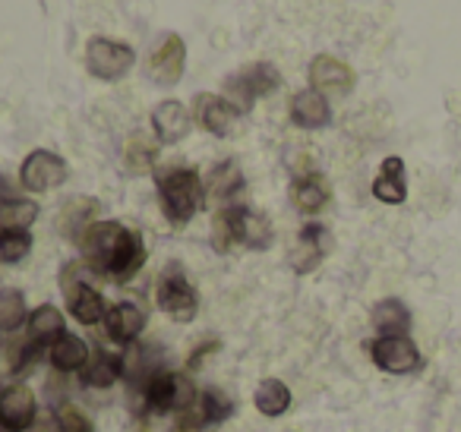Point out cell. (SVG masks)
<instances>
[{"label": "cell", "instance_id": "obj_19", "mask_svg": "<svg viewBox=\"0 0 461 432\" xmlns=\"http://www.w3.org/2000/svg\"><path fill=\"white\" fill-rule=\"evenodd\" d=\"M152 130H155V136H158V142L174 146V142H180L190 133V111L180 102H161L158 108L152 111Z\"/></svg>", "mask_w": 461, "mask_h": 432}, {"label": "cell", "instance_id": "obj_10", "mask_svg": "<svg viewBox=\"0 0 461 432\" xmlns=\"http://www.w3.org/2000/svg\"><path fill=\"white\" fill-rule=\"evenodd\" d=\"M64 180H67V161L60 158V155L48 152V148H35V152L23 161L20 184L26 186L29 193L58 190Z\"/></svg>", "mask_w": 461, "mask_h": 432}, {"label": "cell", "instance_id": "obj_31", "mask_svg": "<svg viewBox=\"0 0 461 432\" xmlns=\"http://www.w3.org/2000/svg\"><path fill=\"white\" fill-rule=\"evenodd\" d=\"M123 165L130 167V174H146L155 165V146L146 136H133L123 148Z\"/></svg>", "mask_w": 461, "mask_h": 432}, {"label": "cell", "instance_id": "obj_4", "mask_svg": "<svg viewBox=\"0 0 461 432\" xmlns=\"http://www.w3.org/2000/svg\"><path fill=\"white\" fill-rule=\"evenodd\" d=\"M199 392L184 373H155L146 385H140V407L149 413H186L196 404Z\"/></svg>", "mask_w": 461, "mask_h": 432}, {"label": "cell", "instance_id": "obj_12", "mask_svg": "<svg viewBox=\"0 0 461 432\" xmlns=\"http://www.w3.org/2000/svg\"><path fill=\"white\" fill-rule=\"evenodd\" d=\"M230 398L218 388H205L199 392L196 404L190 407L186 413H180V423H177V432H199L203 426H212V423H221V419L230 417Z\"/></svg>", "mask_w": 461, "mask_h": 432}, {"label": "cell", "instance_id": "obj_2", "mask_svg": "<svg viewBox=\"0 0 461 432\" xmlns=\"http://www.w3.org/2000/svg\"><path fill=\"white\" fill-rule=\"evenodd\" d=\"M155 184H158V202L161 212L171 224L184 228L205 202V184L199 180V174L193 167H165V171L155 174Z\"/></svg>", "mask_w": 461, "mask_h": 432}, {"label": "cell", "instance_id": "obj_35", "mask_svg": "<svg viewBox=\"0 0 461 432\" xmlns=\"http://www.w3.org/2000/svg\"><path fill=\"white\" fill-rule=\"evenodd\" d=\"M209 350H218V341H209V344H205V347H196V350H193V356H190V366L196 369L199 363H203V356L209 354Z\"/></svg>", "mask_w": 461, "mask_h": 432}, {"label": "cell", "instance_id": "obj_8", "mask_svg": "<svg viewBox=\"0 0 461 432\" xmlns=\"http://www.w3.org/2000/svg\"><path fill=\"white\" fill-rule=\"evenodd\" d=\"M155 300L158 306L177 322H190L199 310V297L193 291V284L186 281V274L180 272L177 266H167L165 274L158 278V287H155Z\"/></svg>", "mask_w": 461, "mask_h": 432}, {"label": "cell", "instance_id": "obj_21", "mask_svg": "<svg viewBox=\"0 0 461 432\" xmlns=\"http://www.w3.org/2000/svg\"><path fill=\"white\" fill-rule=\"evenodd\" d=\"M373 196L385 205H402L408 199V180H404V161L402 158H385L379 165V174L373 180Z\"/></svg>", "mask_w": 461, "mask_h": 432}, {"label": "cell", "instance_id": "obj_3", "mask_svg": "<svg viewBox=\"0 0 461 432\" xmlns=\"http://www.w3.org/2000/svg\"><path fill=\"white\" fill-rule=\"evenodd\" d=\"M272 240V228L259 212L247 205H224L212 221V243L218 253L230 249L234 243H244L250 249H266Z\"/></svg>", "mask_w": 461, "mask_h": 432}, {"label": "cell", "instance_id": "obj_1", "mask_svg": "<svg viewBox=\"0 0 461 432\" xmlns=\"http://www.w3.org/2000/svg\"><path fill=\"white\" fill-rule=\"evenodd\" d=\"M83 262L95 274H104L111 281H130L146 262V247L136 230L123 228L117 221H95L79 240Z\"/></svg>", "mask_w": 461, "mask_h": 432}, {"label": "cell", "instance_id": "obj_7", "mask_svg": "<svg viewBox=\"0 0 461 432\" xmlns=\"http://www.w3.org/2000/svg\"><path fill=\"white\" fill-rule=\"evenodd\" d=\"M370 356L389 375H411L423 366V356L411 335H376L370 341Z\"/></svg>", "mask_w": 461, "mask_h": 432}, {"label": "cell", "instance_id": "obj_25", "mask_svg": "<svg viewBox=\"0 0 461 432\" xmlns=\"http://www.w3.org/2000/svg\"><path fill=\"white\" fill-rule=\"evenodd\" d=\"M291 199L303 215H316V212L326 209L329 202V184L322 174H303L291 184Z\"/></svg>", "mask_w": 461, "mask_h": 432}, {"label": "cell", "instance_id": "obj_34", "mask_svg": "<svg viewBox=\"0 0 461 432\" xmlns=\"http://www.w3.org/2000/svg\"><path fill=\"white\" fill-rule=\"evenodd\" d=\"M41 350H45V347H39L32 338H26V341H16L14 347H10V360H14V363H10V369H14V373H23V369H29Z\"/></svg>", "mask_w": 461, "mask_h": 432}, {"label": "cell", "instance_id": "obj_27", "mask_svg": "<svg viewBox=\"0 0 461 432\" xmlns=\"http://www.w3.org/2000/svg\"><path fill=\"white\" fill-rule=\"evenodd\" d=\"M205 190L212 193V199L224 202V199L238 196V193L244 190V174H240V167L234 165V161L215 165V167H212V174H209V180H205Z\"/></svg>", "mask_w": 461, "mask_h": 432}, {"label": "cell", "instance_id": "obj_36", "mask_svg": "<svg viewBox=\"0 0 461 432\" xmlns=\"http://www.w3.org/2000/svg\"><path fill=\"white\" fill-rule=\"evenodd\" d=\"M41 432H60V429H58V426H51V429H41Z\"/></svg>", "mask_w": 461, "mask_h": 432}, {"label": "cell", "instance_id": "obj_9", "mask_svg": "<svg viewBox=\"0 0 461 432\" xmlns=\"http://www.w3.org/2000/svg\"><path fill=\"white\" fill-rule=\"evenodd\" d=\"M133 60H136L133 48L121 45V41H111V39H92L89 51H86L89 73L98 79H104V83H114V79L127 76Z\"/></svg>", "mask_w": 461, "mask_h": 432}, {"label": "cell", "instance_id": "obj_18", "mask_svg": "<svg viewBox=\"0 0 461 432\" xmlns=\"http://www.w3.org/2000/svg\"><path fill=\"white\" fill-rule=\"evenodd\" d=\"M326 249H329V230L316 221L307 224V228L301 230V237H297L294 253H291L294 272H313L322 262V256H326Z\"/></svg>", "mask_w": 461, "mask_h": 432}, {"label": "cell", "instance_id": "obj_17", "mask_svg": "<svg viewBox=\"0 0 461 432\" xmlns=\"http://www.w3.org/2000/svg\"><path fill=\"white\" fill-rule=\"evenodd\" d=\"M104 328H108V335L114 338V341L133 344L136 338L142 335V328H146V312H142L136 303H130V300H121V303L108 306Z\"/></svg>", "mask_w": 461, "mask_h": 432}, {"label": "cell", "instance_id": "obj_39", "mask_svg": "<svg viewBox=\"0 0 461 432\" xmlns=\"http://www.w3.org/2000/svg\"><path fill=\"white\" fill-rule=\"evenodd\" d=\"M0 432H4V429H0Z\"/></svg>", "mask_w": 461, "mask_h": 432}, {"label": "cell", "instance_id": "obj_24", "mask_svg": "<svg viewBox=\"0 0 461 432\" xmlns=\"http://www.w3.org/2000/svg\"><path fill=\"white\" fill-rule=\"evenodd\" d=\"M370 322L376 328V335H408L411 331V310L402 303L398 297H389V300H379L370 312Z\"/></svg>", "mask_w": 461, "mask_h": 432}, {"label": "cell", "instance_id": "obj_5", "mask_svg": "<svg viewBox=\"0 0 461 432\" xmlns=\"http://www.w3.org/2000/svg\"><path fill=\"white\" fill-rule=\"evenodd\" d=\"M92 272L86 262H70L60 274V287H64V297H67V310L73 312V319L83 325H95L104 322L108 316V303H104L102 291L89 281Z\"/></svg>", "mask_w": 461, "mask_h": 432}, {"label": "cell", "instance_id": "obj_38", "mask_svg": "<svg viewBox=\"0 0 461 432\" xmlns=\"http://www.w3.org/2000/svg\"><path fill=\"white\" fill-rule=\"evenodd\" d=\"M199 432H205V429H199Z\"/></svg>", "mask_w": 461, "mask_h": 432}, {"label": "cell", "instance_id": "obj_33", "mask_svg": "<svg viewBox=\"0 0 461 432\" xmlns=\"http://www.w3.org/2000/svg\"><path fill=\"white\" fill-rule=\"evenodd\" d=\"M54 426L60 432H95V423L89 419V413L79 410L77 404H60L54 413Z\"/></svg>", "mask_w": 461, "mask_h": 432}, {"label": "cell", "instance_id": "obj_32", "mask_svg": "<svg viewBox=\"0 0 461 432\" xmlns=\"http://www.w3.org/2000/svg\"><path fill=\"white\" fill-rule=\"evenodd\" d=\"M32 249L29 230H0V262H20Z\"/></svg>", "mask_w": 461, "mask_h": 432}, {"label": "cell", "instance_id": "obj_29", "mask_svg": "<svg viewBox=\"0 0 461 432\" xmlns=\"http://www.w3.org/2000/svg\"><path fill=\"white\" fill-rule=\"evenodd\" d=\"M39 218V205L32 199H4L0 202V230H29V224Z\"/></svg>", "mask_w": 461, "mask_h": 432}, {"label": "cell", "instance_id": "obj_28", "mask_svg": "<svg viewBox=\"0 0 461 432\" xmlns=\"http://www.w3.org/2000/svg\"><path fill=\"white\" fill-rule=\"evenodd\" d=\"M253 400H257V410L263 413V417H282V413L291 407V392L285 382L263 379L257 388V394H253Z\"/></svg>", "mask_w": 461, "mask_h": 432}, {"label": "cell", "instance_id": "obj_22", "mask_svg": "<svg viewBox=\"0 0 461 432\" xmlns=\"http://www.w3.org/2000/svg\"><path fill=\"white\" fill-rule=\"evenodd\" d=\"M98 218V202L95 199H86V196H77L70 199V202L64 205V212H60V234L67 237V240H83L86 230L95 224Z\"/></svg>", "mask_w": 461, "mask_h": 432}, {"label": "cell", "instance_id": "obj_15", "mask_svg": "<svg viewBox=\"0 0 461 432\" xmlns=\"http://www.w3.org/2000/svg\"><path fill=\"white\" fill-rule=\"evenodd\" d=\"M310 86H313L320 95H348L354 86V73H351V67L341 64L339 58L320 54V58L310 64Z\"/></svg>", "mask_w": 461, "mask_h": 432}, {"label": "cell", "instance_id": "obj_16", "mask_svg": "<svg viewBox=\"0 0 461 432\" xmlns=\"http://www.w3.org/2000/svg\"><path fill=\"white\" fill-rule=\"evenodd\" d=\"M121 379H123V354H114V350H104V347L89 354L86 366L79 369V382L86 388H111Z\"/></svg>", "mask_w": 461, "mask_h": 432}, {"label": "cell", "instance_id": "obj_13", "mask_svg": "<svg viewBox=\"0 0 461 432\" xmlns=\"http://www.w3.org/2000/svg\"><path fill=\"white\" fill-rule=\"evenodd\" d=\"M193 111H196L199 127H203L205 133H212V136H230V133H234V127H238V121H240V111L234 108L228 98H224V95H209V92L196 95Z\"/></svg>", "mask_w": 461, "mask_h": 432}, {"label": "cell", "instance_id": "obj_23", "mask_svg": "<svg viewBox=\"0 0 461 432\" xmlns=\"http://www.w3.org/2000/svg\"><path fill=\"white\" fill-rule=\"evenodd\" d=\"M60 335H67V322L64 312L51 303H41L39 310L29 312V338H32L39 347H51Z\"/></svg>", "mask_w": 461, "mask_h": 432}, {"label": "cell", "instance_id": "obj_14", "mask_svg": "<svg viewBox=\"0 0 461 432\" xmlns=\"http://www.w3.org/2000/svg\"><path fill=\"white\" fill-rule=\"evenodd\" d=\"M184 64H186V48L180 35H167L158 48L149 58V76L158 86H174L184 76Z\"/></svg>", "mask_w": 461, "mask_h": 432}, {"label": "cell", "instance_id": "obj_6", "mask_svg": "<svg viewBox=\"0 0 461 432\" xmlns=\"http://www.w3.org/2000/svg\"><path fill=\"white\" fill-rule=\"evenodd\" d=\"M278 86H282L278 70L272 64H266V60H259V64L244 67V70L230 73V76L224 79V98L244 114V111H250L263 95L276 92Z\"/></svg>", "mask_w": 461, "mask_h": 432}, {"label": "cell", "instance_id": "obj_26", "mask_svg": "<svg viewBox=\"0 0 461 432\" xmlns=\"http://www.w3.org/2000/svg\"><path fill=\"white\" fill-rule=\"evenodd\" d=\"M48 360L58 373H79L89 360V347L83 338L77 335H60L58 341L48 347Z\"/></svg>", "mask_w": 461, "mask_h": 432}, {"label": "cell", "instance_id": "obj_11", "mask_svg": "<svg viewBox=\"0 0 461 432\" xmlns=\"http://www.w3.org/2000/svg\"><path fill=\"white\" fill-rule=\"evenodd\" d=\"M39 400L29 385H7L0 392V429L4 432H26L35 426Z\"/></svg>", "mask_w": 461, "mask_h": 432}, {"label": "cell", "instance_id": "obj_37", "mask_svg": "<svg viewBox=\"0 0 461 432\" xmlns=\"http://www.w3.org/2000/svg\"><path fill=\"white\" fill-rule=\"evenodd\" d=\"M0 347H4V341H0Z\"/></svg>", "mask_w": 461, "mask_h": 432}, {"label": "cell", "instance_id": "obj_20", "mask_svg": "<svg viewBox=\"0 0 461 432\" xmlns=\"http://www.w3.org/2000/svg\"><path fill=\"white\" fill-rule=\"evenodd\" d=\"M291 121L301 130H322L332 121V111H329L326 95H320L316 89H303L291 98Z\"/></svg>", "mask_w": 461, "mask_h": 432}, {"label": "cell", "instance_id": "obj_30", "mask_svg": "<svg viewBox=\"0 0 461 432\" xmlns=\"http://www.w3.org/2000/svg\"><path fill=\"white\" fill-rule=\"evenodd\" d=\"M29 322L26 297L16 287H0V331H16Z\"/></svg>", "mask_w": 461, "mask_h": 432}]
</instances>
